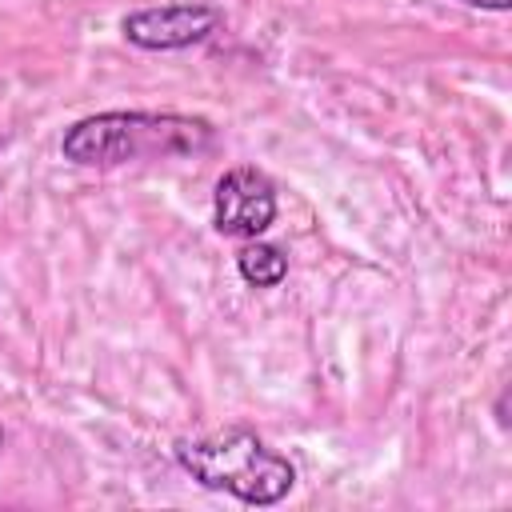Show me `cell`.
Wrapping results in <instances>:
<instances>
[{
    "label": "cell",
    "mask_w": 512,
    "mask_h": 512,
    "mask_svg": "<svg viewBox=\"0 0 512 512\" xmlns=\"http://www.w3.org/2000/svg\"><path fill=\"white\" fill-rule=\"evenodd\" d=\"M216 128L200 116L180 112H96L76 120L60 152L84 168H116L128 160H160V156H188L212 148Z\"/></svg>",
    "instance_id": "1"
},
{
    "label": "cell",
    "mask_w": 512,
    "mask_h": 512,
    "mask_svg": "<svg viewBox=\"0 0 512 512\" xmlns=\"http://www.w3.org/2000/svg\"><path fill=\"white\" fill-rule=\"evenodd\" d=\"M176 460L192 480L212 492H228L240 504H280L296 484V468L288 464V456L268 448L248 428H224L216 436L180 440Z\"/></svg>",
    "instance_id": "2"
},
{
    "label": "cell",
    "mask_w": 512,
    "mask_h": 512,
    "mask_svg": "<svg viewBox=\"0 0 512 512\" xmlns=\"http://www.w3.org/2000/svg\"><path fill=\"white\" fill-rule=\"evenodd\" d=\"M220 24H224L220 8L180 0V4H156V8L128 12V16L120 20V32H124V40L136 44V48H148V52H176V48H188V44L208 40Z\"/></svg>",
    "instance_id": "3"
},
{
    "label": "cell",
    "mask_w": 512,
    "mask_h": 512,
    "mask_svg": "<svg viewBox=\"0 0 512 512\" xmlns=\"http://www.w3.org/2000/svg\"><path fill=\"white\" fill-rule=\"evenodd\" d=\"M276 220V188L260 168H232L216 180L212 224L224 236L256 240Z\"/></svg>",
    "instance_id": "4"
},
{
    "label": "cell",
    "mask_w": 512,
    "mask_h": 512,
    "mask_svg": "<svg viewBox=\"0 0 512 512\" xmlns=\"http://www.w3.org/2000/svg\"><path fill=\"white\" fill-rule=\"evenodd\" d=\"M236 268L240 276L252 284V288H276L284 276H288V256L276 248V244H264V240H252L236 252Z\"/></svg>",
    "instance_id": "5"
},
{
    "label": "cell",
    "mask_w": 512,
    "mask_h": 512,
    "mask_svg": "<svg viewBox=\"0 0 512 512\" xmlns=\"http://www.w3.org/2000/svg\"><path fill=\"white\" fill-rule=\"evenodd\" d=\"M464 4H472V8H488V12H504V8H508V0H464Z\"/></svg>",
    "instance_id": "6"
},
{
    "label": "cell",
    "mask_w": 512,
    "mask_h": 512,
    "mask_svg": "<svg viewBox=\"0 0 512 512\" xmlns=\"http://www.w3.org/2000/svg\"><path fill=\"white\" fill-rule=\"evenodd\" d=\"M0 448H4V432H0Z\"/></svg>",
    "instance_id": "7"
}]
</instances>
